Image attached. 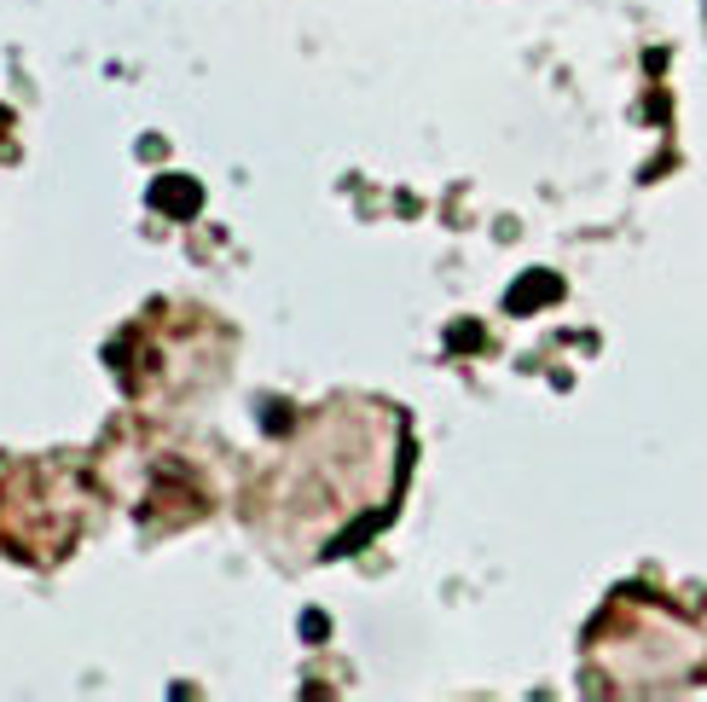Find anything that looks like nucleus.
Listing matches in <instances>:
<instances>
[{
  "label": "nucleus",
  "mask_w": 707,
  "mask_h": 702,
  "mask_svg": "<svg viewBox=\"0 0 707 702\" xmlns=\"http://www.w3.org/2000/svg\"><path fill=\"white\" fill-rule=\"evenodd\" d=\"M151 204H157L163 215H175V221H187V215L204 209V187L187 175H163L157 187H151Z\"/></svg>",
  "instance_id": "1"
},
{
  "label": "nucleus",
  "mask_w": 707,
  "mask_h": 702,
  "mask_svg": "<svg viewBox=\"0 0 707 702\" xmlns=\"http://www.w3.org/2000/svg\"><path fill=\"white\" fill-rule=\"evenodd\" d=\"M301 633H308V639L319 644V639H325V615H319V610H308V615H301Z\"/></svg>",
  "instance_id": "4"
},
{
  "label": "nucleus",
  "mask_w": 707,
  "mask_h": 702,
  "mask_svg": "<svg viewBox=\"0 0 707 702\" xmlns=\"http://www.w3.org/2000/svg\"><path fill=\"white\" fill-rule=\"evenodd\" d=\"M557 296H563L557 273H528V279H516V285H511L504 303H511V314H540L545 303H557Z\"/></svg>",
  "instance_id": "2"
},
{
  "label": "nucleus",
  "mask_w": 707,
  "mask_h": 702,
  "mask_svg": "<svg viewBox=\"0 0 707 702\" xmlns=\"http://www.w3.org/2000/svg\"><path fill=\"white\" fill-rule=\"evenodd\" d=\"M452 348H470V343H476L481 348V326H452V337H447Z\"/></svg>",
  "instance_id": "3"
}]
</instances>
